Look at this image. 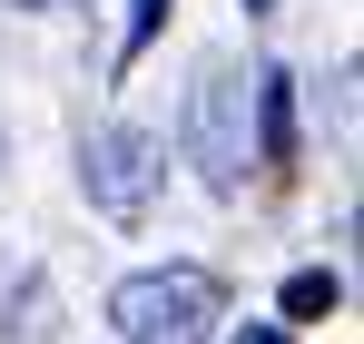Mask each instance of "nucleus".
<instances>
[{
    "label": "nucleus",
    "mask_w": 364,
    "mask_h": 344,
    "mask_svg": "<svg viewBox=\"0 0 364 344\" xmlns=\"http://www.w3.org/2000/svg\"><path fill=\"white\" fill-rule=\"evenodd\" d=\"M109 325H119V344H217L227 286L207 266H148L109 295Z\"/></svg>",
    "instance_id": "nucleus-1"
},
{
    "label": "nucleus",
    "mask_w": 364,
    "mask_h": 344,
    "mask_svg": "<svg viewBox=\"0 0 364 344\" xmlns=\"http://www.w3.org/2000/svg\"><path fill=\"white\" fill-rule=\"evenodd\" d=\"M148 197H158V138L148 128H99L89 138V207L119 217V227H138Z\"/></svg>",
    "instance_id": "nucleus-2"
},
{
    "label": "nucleus",
    "mask_w": 364,
    "mask_h": 344,
    "mask_svg": "<svg viewBox=\"0 0 364 344\" xmlns=\"http://www.w3.org/2000/svg\"><path fill=\"white\" fill-rule=\"evenodd\" d=\"M256 118H266V168H286V158H296V99H286V69L256 79Z\"/></svg>",
    "instance_id": "nucleus-3"
},
{
    "label": "nucleus",
    "mask_w": 364,
    "mask_h": 344,
    "mask_svg": "<svg viewBox=\"0 0 364 344\" xmlns=\"http://www.w3.org/2000/svg\"><path fill=\"white\" fill-rule=\"evenodd\" d=\"M325 305H335V276H296L286 286V315H325Z\"/></svg>",
    "instance_id": "nucleus-4"
},
{
    "label": "nucleus",
    "mask_w": 364,
    "mask_h": 344,
    "mask_svg": "<svg viewBox=\"0 0 364 344\" xmlns=\"http://www.w3.org/2000/svg\"><path fill=\"white\" fill-rule=\"evenodd\" d=\"M158 30H168V0H138V10H128V50H148Z\"/></svg>",
    "instance_id": "nucleus-5"
},
{
    "label": "nucleus",
    "mask_w": 364,
    "mask_h": 344,
    "mask_svg": "<svg viewBox=\"0 0 364 344\" xmlns=\"http://www.w3.org/2000/svg\"><path fill=\"white\" fill-rule=\"evenodd\" d=\"M237 344H286V335H276V325H246V335H237Z\"/></svg>",
    "instance_id": "nucleus-6"
},
{
    "label": "nucleus",
    "mask_w": 364,
    "mask_h": 344,
    "mask_svg": "<svg viewBox=\"0 0 364 344\" xmlns=\"http://www.w3.org/2000/svg\"><path fill=\"white\" fill-rule=\"evenodd\" d=\"M20 10H69V0H20Z\"/></svg>",
    "instance_id": "nucleus-7"
},
{
    "label": "nucleus",
    "mask_w": 364,
    "mask_h": 344,
    "mask_svg": "<svg viewBox=\"0 0 364 344\" xmlns=\"http://www.w3.org/2000/svg\"><path fill=\"white\" fill-rule=\"evenodd\" d=\"M246 10H266V0H246Z\"/></svg>",
    "instance_id": "nucleus-8"
}]
</instances>
